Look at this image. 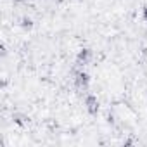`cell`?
Masks as SVG:
<instances>
[{
	"mask_svg": "<svg viewBox=\"0 0 147 147\" xmlns=\"http://www.w3.org/2000/svg\"><path fill=\"white\" fill-rule=\"evenodd\" d=\"M19 2H24V0H19Z\"/></svg>",
	"mask_w": 147,
	"mask_h": 147,
	"instance_id": "cell-2",
	"label": "cell"
},
{
	"mask_svg": "<svg viewBox=\"0 0 147 147\" xmlns=\"http://www.w3.org/2000/svg\"><path fill=\"white\" fill-rule=\"evenodd\" d=\"M88 57H90V52L88 50H83V52H80V62H87L88 61Z\"/></svg>",
	"mask_w": 147,
	"mask_h": 147,
	"instance_id": "cell-1",
	"label": "cell"
}]
</instances>
